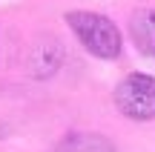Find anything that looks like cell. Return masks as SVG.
<instances>
[{"label":"cell","mask_w":155,"mask_h":152,"mask_svg":"<svg viewBox=\"0 0 155 152\" xmlns=\"http://www.w3.org/2000/svg\"><path fill=\"white\" fill-rule=\"evenodd\" d=\"M118 112L129 121H152L155 118V78L147 72H132L112 92Z\"/></svg>","instance_id":"obj_2"},{"label":"cell","mask_w":155,"mask_h":152,"mask_svg":"<svg viewBox=\"0 0 155 152\" xmlns=\"http://www.w3.org/2000/svg\"><path fill=\"white\" fill-rule=\"evenodd\" d=\"M66 26L75 32L81 46L101 60H115L121 55V32L106 15L98 11H66Z\"/></svg>","instance_id":"obj_1"},{"label":"cell","mask_w":155,"mask_h":152,"mask_svg":"<svg viewBox=\"0 0 155 152\" xmlns=\"http://www.w3.org/2000/svg\"><path fill=\"white\" fill-rule=\"evenodd\" d=\"M129 32H132V40L144 55L155 57V9H141L132 15L129 20Z\"/></svg>","instance_id":"obj_3"},{"label":"cell","mask_w":155,"mask_h":152,"mask_svg":"<svg viewBox=\"0 0 155 152\" xmlns=\"http://www.w3.org/2000/svg\"><path fill=\"white\" fill-rule=\"evenodd\" d=\"M61 152H115V147L95 132H72L61 144Z\"/></svg>","instance_id":"obj_4"}]
</instances>
